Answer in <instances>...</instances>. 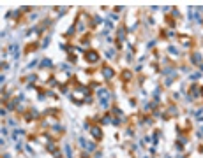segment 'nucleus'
<instances>
[{
  "label": "nucleus",
  "mask_w": 203,
  "mask_h": 158,
  "mask_svg": "<svg viewBox=\"0 0 203 158\" xmlns=\"http://www.w3.org/2000/svg\"><path fill=\"white\" fill-rule=\"evenodd\" d=\"M87 58H88V62H92V63H94V62H97V58H99V56H97V53H94V51H92V53H87Z\"/></svg>",
  "instance_id": "1"
},
{
  "label": "nucleus",
  "mask_w": 203,
  "mask_h": 158,
  "mask_svg": "<svg viewBox=\"0 0 203 158\" xmlns=\"http://www.w3.org/2000/svg\"><path fill=\"white\" fill-rule=\"evenodd\" d=\"M104 74H106V77H108V79H111V77H113V70H111V69H104Z\"/></svg>",
  "instance_id": "2"
},
{
  "label": "nucleus",
  "mask_w": 203,
  "mask_h": 158,
  "mask_svg": "<svg viewBox=\"0 0 203 158\" xmlns=\"http://www.w3.org/2000/svg\"><path fill=\"white\" fill-rule=\"evenodd\" d=\"M65 153H67V156H69V158H73V153H71V148L69 146H65Z\"/></svg>",
  "instance_id": "5"
},
{
  "label": "nucleus",
  "mask_w": 203,
  "mask_h": 158,
  "mask_svg": "<svg viewBox=\"0 0 203 158\" xmlns=\"http://www.w3.org/2000/svg\"><path fill=\"white\" fill-rule=\"evenodd\" d=\"M46 65H51V62H49V60H44L43 62V67H46Z\"/></svg>",
  "instance_id": "6"
},
{
  "label": "nucleus",
  "mask_w": 203,
  "mask_h": 158,
  "mask_svg": "<svg viewBox=\"0 0 203 158\" xmlns=\"http://www.w3.org/2000/svg\"><path fill=\"white\" fill-rule=\"evenodd\" d=\"M192 63H200V55H198V53L192 56Z\"/></svg>",
  "instance_id": "4"
},
{
  "label": "nucleus",
  "mask_w": 203,
  "mask_h": 158,
  "mask_svg": "<svg viewBox=\"0 0 203 158\" xmlns=\"http://www.w3.org/2000/svg\"><path fill=\"white\" fill-rule=\"evenodd\" d=\"M92 134L96 135L97 139H101V132H99V128H92Z\"/></svg>",
  "instance_id": "3"
}]
</instances>
